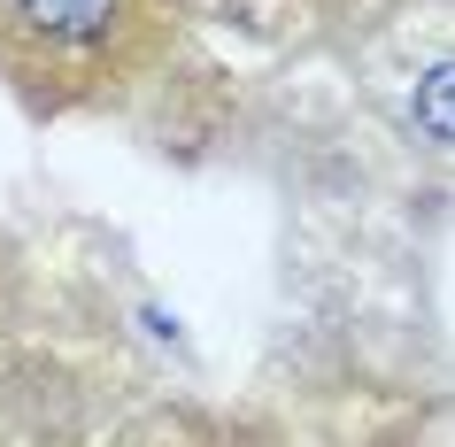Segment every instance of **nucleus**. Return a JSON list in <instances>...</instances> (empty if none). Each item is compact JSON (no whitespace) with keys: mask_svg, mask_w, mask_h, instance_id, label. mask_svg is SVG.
I'll use <instances>...</instances> for the list:
<instances>
[{"mask_svg":"<svg viewBox=\"0 0 455 447\" xmlns=\"http://www.w3.org/2000/svg\"><path fill=\"white\" fill-rule=\"evenodd\" d=\"M163 0H0V70L31 93H100L155 47Z\"/></svg>","mask_w":455,"mask_h":447,"instance_id":"nucleus-1","label":"nucleus"},{"mask_svg":"<svg viewBox=\"0 0 455 447\" xmlns=\"http://www.w3.org/2000/svg\"><path fill=\"white\" fill-rule=\"evenodd\" d=\"M409 116H417V132H432L440 147H455V62H432V70L417 77Z\"/></svg>","mask_w":455,"mask_h":447,"instance_id":"nucleus-2","label":"nucleus"}]
</instances>
